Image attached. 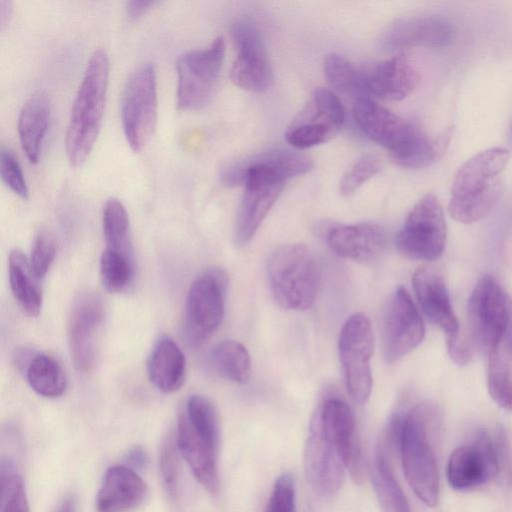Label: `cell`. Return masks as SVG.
I'll return each instance as SVG.
<instances>
[{
	"instance_id": "44dd1931",
	"label": "cell",
	"mask_w": 512,
	"mask_h": 512,
	"mask_svg": "<svg viewBox=\"0 0 512 512\" xmlns=\"http://www.w3.org/2000/svg\"><path fill=\"white\" fill-rule=\"evenodd\" d=\"M454 38L452 25L439 16H416L395 21L384 32L382 46L387 50L412 47H445Z\"/></svg>"
},
{
	"instance_id": "7a4b0ae2",
	"label": "cell",
	"mask_w": 512,
	"mask_h": 512,
	"mask_svg": "<svg viewBox=\"0 0 512 512\" xmlns=\"http://www.w3.org/2000/svg\"><path fill=\"white\" fill-rule=\"evenodd\" d=\"M353 119L359 130L372 142L384 147L392 160L406 168H424L438 157L450 136L432 140L422 129L379 105L370 97L355 100Z\"/></svg>"
},
{
	"instance_id": "5bb4252c",
	"label": "cell",
	"mask_w": 512,
	"mask_h": 512,
	"mask_svg": "<svg viewBox=\"0 0 512 512\" xmlns=\"http://www.w3.org/2000/svg\"><path fill=\"white\" fill-rule=\"evenodd\" d=\"M231 34L237 50L230 78L238 87L251 92H264L272 84L273 74L265 44L254 23L235 21Z\"/></svg>"
},
{
	"instance_id": "5b68a950",
	"label": "cell",
	"mask_w": 512,
	"mask_h": 512,
	"mask_svg": "<svg viewBox=\"0 0 512 512\" xmlns=\"http://www.w3.org/2000/svg\"><path fill=\"white\" fill-rule=\"evenodd\" d=\"M510 153L492 147L468 159L455 174L448 210L461 223L470 224L485 217L497 203L502 191L501 173Z\"/></svg>"
},
{
	"instance_id": "7c38bea8",
	"label": "cell",
	"mask_w": 512,
	"mask_h": 512,
	"mask_svg": "<svg viewBox=\"0 0 512 512\" xmlns=\"http://www.w3.org/2000/svg\"><path fill=\"white\" fill-rule=\"evenodd\" d=\"M226 285V276L219 270L204 272L192 282L184 318L185 334L191 344H202L221 324Z\"/></svg>"
},
{
	"instance_id": "b9f144b4",
	"label": "cell",
	"mask_w": 512,
	"mask_h": 512,
	"mask_svg": "<svg viewBox=\"0 0 512 512\" xmlns=\"http://www.w3.org/2000/svg\"><path fill=\"white\" fill-rule=\"evenodd\" d=\"M267 512H296L295 483L291 474L285 473L276 479Z\"/></svg>"
},
{
	"instance_id": "bcb514c9",
	"label": "cell",
	"mask_w": 512,
	"mask_h": 512,
	"mask_svg": "<svg viewBox=\"0 0 512 512\" xmlns=\"http://www.w3.org/2000/svg\"><path fill=\"white\" fill-rule=\"evenodd\" d=\"M77 499L74 495L69 494L64 496L57 504L54 512H76Z\"/></svg>"
},
{
	"instance_id": "d6a6232c",
	"label": "cell",
	"mask_w": 512,
	"mask_h": 512,
	"mask_svg": "<svg viewBox=\"0 0 512 512\" xmlns=\"http://www.w3.org/2000/svg\"><path fill=\"white\" fill-rule=\"evenodd\" d=\"M180 413L195 432L214 447H219L220 427L218 415L209 399L201 395H191Z\"/></svg>"
},
{
	"instance_id": "f6af8a7d",
	"label": "cell",
	"mask_w": 512,
	"mask_h": 512,
	"mask_svg": "<svg viewBox=\"0 0 512 512\" xmlns=\"http://www.w3.org/2000/svg\"><path fill=\"white\" fill-rule=\"evenodd\" d=\"M155 1H129L126 3L125 12L130 20H136L146 13Z\"/></svg>"
},
{
	"instance_id": "74e56055",
	"label": "cell",
	"mask_w": 512,
	"mask_h": 512,
	"mask_svg": "<svg viewBox=\"0 0 512 512\" xmlns=\"http://www.w3.org/2000/svg\"><path fill=\"white\" fill-rule=\"evenodd\" d=\"M173 437L169 436L162 444L159 456V470L167 493L177 494L180 478L179 450Z\"/></svg>"
},
{
	"instance_id": "603a6c76",
	"label": "cell",
	"mask_w": 512,
	"mask_h": 512,
	"mask_svg": "<svg viewBox=\"0 0 512 512\" xmlns=\"http://www.w3.org/2000/svg\"><path fill=\"white\" fill-rule=\"evenodd\" d=\"M147 487L136 471L127 465L109 467L97 493L98 512H128L145 498Z\"/></svg>"
},
{
	"instance_id": "ee69618b",
	"label": "cell",
	"mask_w": 512,
	"mask_h": 512,
	"mask_svg": "<svg viewBox=\"0 0 512 512\" xmlns=\"http://www.w3.org/2000/svg\"><path fill=\"white\" fill-rule=\"evenodd\" d=\"M125 461L128 467L132 469H141L147 464L148 457L142 447L135 446L128 451Z\"/></svg>"
},
{
	"instance_id": "f35d334b",
	"label": "cell",
	"mask_w": 512,
	"mask_h": 512,
	"mask_svg": "<svg viewBox=\"0 0 512 512\" xmlns=\"http://www.w3.org/2000/svg\"><path fill=\"white\" fill-rule=\"evenodd\" d=\"M380 169L381 163L377 157L371 155L362 157L343 174L339 182L340 194L343 196L353 194Z\"/></svg>"
},
{
	"instance_id": "6da1fadb",
	"label": "cell",
	"mask_w": 512,
	"mask_h": 512,
	"mask_svg": "<svg viewBox=\"0 0 512 512\" xmlns=\"http://www.w3.org/2000/svg\"><path fill=\"white\" fill-rule=\"evenodd\" d=\"M312 161L288 150H273L226 166L221 182L227 187L244 185L235 224V243L247 245L280 196L285 181L308 173Z\"/></svg>"
},
{
	"instance_id": "e575fe53",
	"label": "cell",
	"mask_w": 512,
	"mask_h": 512,
	"mask_svg": "<svg viewBox=\"0 0 512 512\" xmlns=\"http://www.w3.org/2000/svg\"><path fill=\"white\" fill-rule=\"evenodd\" d=\"M324 75L331 87L340 93L365 97L361 84L360 70L343 56L331 53L324 59Z\"/></svg>"
},
{
	"instance_id": "52a82bcc",
	"label": "cell",
	"mask_w": 512,
	"mask_h": 512,
	"mask_svg": "<svg viewBox=\"0 0 512 512\" xmlns=\"http://www.w3.org/2000/svg\"><path fill=\"white\" fill-rule=\"evenodd\" d=\"M158 116L157 76L153 63L145 62L128 77L121 100V120L130 148L139 152L155 131Z\"/></svg>"
},
{
	"instance_id": "1f68e13d",
	"label": "cell",
	"mask_w": 512,
	"mask_h": 512,
	"mask_svg": "<svg viewBox=\"0 0 512 512\" xmlns=\"http://www.w3.org/2000/svg\"><path fill=\"white\" fill-rule=\"evenodd\" d=\"M102 226L106 248L122 253L132 260L129 216L119 199L111 197L105 202Z\"/></svg>"
},
{
	"instance_id": "484cf974",
	"label": "cell",
	"mask_w": 512,
	"mask_h": 512,
	"mask_svg": "<svg viewBox=\"0 0 512 512\" xmlns=\"http://www.w3.org/2000/svg\"><path fill=\"white\" fill-rule=\"evenodd\" d=\"M151 383L163 393L178 391L186 374V360L178 344L169 336H162L154 345L147 362Z\"/></svg>"
},
{
	"instance_id": "d6986e66",
	"label": "cell",
	"mask_w": 512,
	"mask_h": 512,
	"mask_svg": "<svg viewBox=\"0 0 512 512\" xmlns=\"http://www.w3.org/2000/svg\"><path fill=\"white\" fill-rule=\"evenodd\" d=\"M345 469L336 448L312 418L305 449V471L310 486L321 496L333 495L343 483Z\"/></svg>"
},
{
	"instance_id": "cb8c5ba5",
	"label": "cell",
	"mask_w": 512,
	"mask_h": 512,
	"mask_svg": "<svg viewBox=\"0 0 512 512\" xmlns=\"http://www.w3.org/2000/svg\"><path fill=\"white\" fill-rule=\"evenodd\" d=\"M176 443L196 479L209 492H217L219 488L218 448L195 432L181 413L178 417Z\"/></svg>"
},
{
	"instance_id": "4316f807",
	"label": "cell",
	"mask_w": 512,
	"mask_h": 512,
	"mask_svg": "<svg viewBox=\"0 0 512 512\" xmlns=\"http://www.w3.org/2000/svg\"><path fill=\"white\" fill-rule=\"evenodd\" d=\"M446 476L450 486L456 490L471 489L492 479L482 453L472 443L451 453Z\"/></svg>"
},
{
	"instance_id": "ffe728a7",
	"label": "cell",
	"mask_w": 512,
	"mask_h": 512,
	"mask_svg": "<svg viewBox=\"0 0 512 512\" xmlns=\"http://www.w3.org/2000/svg\"><path fill=\"white\" fill-rule=\"evenodd\" d=\"M329 248L338 256L360 263L376 260L386 246V233L375 223L329 224L321 229Z\"/></svg>"
},
{
	"instance_id": "30bf717a",
	"label": "cell",
	"mask_w": 512,
	"mask_h": 512,
	"mask_svg": "<svg viewBox=\"0 0 512 512\" xmlns=\"http://www.w3.org/2000/svg\"><path fill=\"white\" fill-rule=\"evenodd\" d=\"M373 343V330L367 316L362 313L351 315L340 331L338 352L347 391L360 405L369 400L372 391L370 360Z\"/></svg>"
},
{
	"instance_id": "4dcf8cb0",
	"label": "cell",
	"mask_w": 512,
	"mask_h": 512,
	"mask_svg": "<svg viewBox=\"0 0 512 512\" xmlns=\"http://www.w3.org/2000/svg\"><path fill=\"white\" fill-rule=\"evenodd\" d=\"M211 363L222 377L244 385L250 380L251 359L241 343L235 340L219 342L211 352Z\"/></svg>"
},
{
	"instance_id": "7bdbcfd3",
	"label": "cell",
	"mask_w": 512,
	"mask_h": 512,
	"mask_svg": "<svg viewBox=\"0 0 512 512\" xmlns=\"http://www.w3.org/2000/svg\"><path fill=\"white\" fill-rule=\"evenodd\" d=\"M446 347L449 357L460 366L467 365L473 356V340L469 332H462L461 329L452 335L445 336Z\"/></svg>"
},
{
	"instance_id": "d590c367",
	"label": "cell",
	"mask_w": 512,
	"mask_h": 512,
	"mask_svg": "<svg viewBox=\"0 0 512 512\" xmlns=\"http://www.w3.org/2000/svg\"><path fill=\"white\" fill-rule=\"evenodd\" d=\"M0 512H30L21 475L10 459L0 461Z\"/></svg>"
},
{
	"instance_id": "f1b7e54d",
	"label": "cell",
	"mask_w": 512,
	"mask_h": 512,
	"mask_svg": "<svg viewBox=\"0 0 512 512\" xmlns=\"http://www.w3.org/2000/svg\"><path fill=\"white\" fill-rule=\"evenodd\" d=\"M370 473L383 512H410L406 495L394 475L391 458L378 445Z\"/></svg>"
},
{
	"instance_id": "2e32d148",
	"label": "cell",
	"mask_w": 512,
	"mask_h": 512,
	"mask_svg": "<svg viewBox=\"0 0 512 512\" xmlns=\"http://www.w3.org/2000/svg\"><path fill=\"white\" fill-rule=\"evenodd\" d=\"M312 418L324 436L334 445L346 469L355 480L362 476V453L355 432V419L349 405L338 397H329L317 407Z\"/></svg>"
},
{
	"instance_id": "9a60e30c",
	"label": "cell",
	"mask_w": 512,
	"mask_h": 512,
	"mask_svg": "<svg viewBox=\"0 0 512 512\" xmlns=\"http://www.w3.org/2000/svg\"><path fill=\"white\" fill-rule=\"evenodd\" d=\"M425 327L421 314L403 286L392 294L383 321V353L389 364L397 362L423 341Z\"/></svg>"
},
{
	"instance_id": "f546056e",
	"label": "cell",
	"mask_w": 512,
	"mask_h": 512,
	"mask_svg": "<svg viewBox=\"0 0 512 512\" xmlns=\"http://www.w3.org/2000/svg\"><path fill=\"white\" fill-rule=\"evenodd\" d=\"M25 375L30 387L43 397H59L67 388L63 368L57 360L45 353L35 354L29 359Z\"/></svg>"
},
{
	"instance_id": "ba28073f",
	"label": "cell",
	"mask_w": 512,
	"mask_h": 512,
	"mask_svg": "<svg viewBox=\"0 0 512 512\" xmlns=\"http://www.w3.org/2000/svg\"><path fill=\"white\" fill-rule=\"evenodd\" d=\"M225 54V41L218 36L202 49L181 55L176 63L177 107L191 111L205 107L212 99Z\"/></svg>"
},
{
	"instance_id": "e0dca14e",
	"label": "cell",
	"mask_w": 512,
	"mask_h": 512,
	"mask_svg": "<svg viewBox=\"0 0 512 512\" xmlns=\"http://www.w3.org/2000/svg\"><path fill=\"white\" fill-rule=\"evenodd\" d=\"M105 316L102 299L95 293H83L75 300L68 323V346L78 371L93 365L98 334Z\"/></svg>"
},
{
	"instance_id": "ab89813d",
	"label": "cell",
	"mask_w": 512,
	"mask_h": 512,
	"mask_svg": "<svg viewBox=\"0 0 512 512\" xmlns=\"http://www.w3.org/2000/svg\"><path fill=\"white\" fill-rule=\"evenodd\" d=\"M56 256V242L52 234L42 229L34 240L29 259L30 267L34 275L40 279L50 269Z\"/></svg>"
},
{
	"instance_id": "4fadbf2b",
	"label": "cell",
	"mask_w": 512,
	"mask_h": 512,
	"mask_svg": "<svg viewBox=\"0 0 512 512\" xmlns=\"http://www.w3.org/2000/svg\"><path fill=\"white\" fill-rule=\"evenodd\" d=\"M344 120L345 109L337 95L319 88L288 127L285 138L294 148H311L336 135Z\"/></svg>"
},
{
	"instance_id": "7402d4cb",
	"label": "cell",
	"mask_w": 512,
	"mask_h": 512,
	"mask_svg": "<svg viewBox=\"0 0 512 512\" xmlns=\"http://www.w3.org/2000/svg\"><path fill=\"white\" fill-rule=\"evenodd\" d=\"M412 284L418 303L429 320L440 327L445 336L457 333L461 328L440 271L429 265L421 266L414 272Z\"/></svg>"
},
{
	"instance_id": "277c9868",
	"label": "cell",
	"mask_w": 512,
	"mask_h": 512,
	"mask_svg": "<svg viewBox=\"0 0 512 512\" xmlns=\"http://www.w3.org/2000/svg\"><path fill=\"white\" fill-rule=\"evenodd\" d=\"M109 76L108 53L103 48H97L87 62L67 125L65 150L73 167H79L87 160L99 135Z\"/></svg>"
},
{
	"instance_id": "83f0119b",
	"label": "cell",
	"mask_w": 512,
	"mask_h": 512,
	"mask_svg": "<svg viewBox=\"0 0 512 512\" xmlns=\"http://www.w3.org/2000/svg\"><path fill=\"white\" fill-rule=\"evenodd\" d=\"M8 271L15 300L28 316H37L42 307V291L38 278L32 272L28 259L21 251H11Z\"/></svg>"
},
{
	"instance_id": "60d3db41",
	"label": "cell",
	"mask_w": 512,
	"mask_h": 512,
	"mask_svg": "<svg viewBox=\"0 0 512 512\" xmlns=\"http://www.w3.org/2000/svg\"><path fill=\"white\" fill-rule=\"evenodd\" d=\"M0 175L13 193L22 199L28 198L29 191L19 161L13 151L4 146L0 152Z\"/></svg>"
},
{
	"instance_id": "836d02e7",
	"label": "cell",
	"mask_w": 512,
	"mask_h": 512,
	"mask_svg": "<svg viewBox=\"0 0 512 512\" xmlns=\"http://www.w3.org/2000/svg\"><path fill=\"white\" fill-rule=\"evenodd\" d=\"M487 388L499 407L512 411V371L500 346L488 352Z\"/></svg>"
},
{
	"instance_id": "8d00e7d4",
	"label": "cell",
	"mask_w": 512,
	"mask_h": 512,
	"mask_svg": "<svg viewBox=\"0 0 512 512\" xmlns=\"http://www.w3.org/2000/svg\"><path fill=\"white\" fill-rule=\"evenodd\" d=\"M133 274L132 260L127 256L106 248L100 257V278L110 292H120L130 283Z\"/></svg>"
},
{
	"instance_id": "8992f818",
	"label": "cell",
	"mask_w": 512,
	"mask_h": 512,
	"mask_svg": "<svg viewBox=\"0 0 512 512\" xmlns=\"http://www.w3.org/2000/svg\"><path fill=\"white\" fill-rule=\"evenodd\" d=\"M267 275L273 297L286 310L302 311L315 302L319 268L311 250L293 243L278 247L267 262Z\"/></svg>"
},
{
	"instance_id": "d4e9b609",
	"label": "cell",
	"mask_w": 512,
	"mask_h": 512,
	"mask_svg": "<svg viewBox=\"0 0 512 512\" xmlns=\"http://www.w3.org/2000/svg\"><path fill=\"white\" fill-rule=\"evenodd\" d=\"M50 119V99L46 92H34L23 104L17 123L21 147L31 164L38 163Z\"/></svg>"
},
{
	"instance_id": "8fae6325",
	"label": "cell",
	"mask_w": 512,
	"mask_h": 512,
	"mask_svg": "<svg viewBox=\"0 0 512 512\" xmlns=\"http://www.w3.org/2000/svg\"><path fill=\"white\" fill-rule=\"evenodd\" d=\"M467 318L473 342L488 352L500 346L510 321L506 295L491 275L476 283L468 299Z\"/></svg>"
},
{
	"instance_id": "9c48e42d",
	"label": "cell",
	"mask_w": 512,
	"mask_h": 512,
	"mask_svg": "<svg viewBox=\"0 0 512 512\" xmlns=\"http://www.w3.org/2000/svg\"><path fill=\"white\" fill-rule=\"evenodd\" d=\"M446 235L442 205L434 194L429 193L409 212L396 235L395 246L407 258L433 261L442 255Z\"/></svg>"
},
{
	"instance_id": "c3c4849f",
	"label": "cell",
	"mask_w": 512,
	"mask_h": 512,
	"mask_svg": "<svg viewBox=\"0 0 512 512\" xmlns=\"http://www.w3.org/2000/svg\"><path fill=\"white\" fill-rule=\"evenodd\" d=\"M511 139H512V127H511Z\"/></svg>"
},
{
	"instance_id": "7dc6e473",
	"label": "cell",
	"mask_w": 512,
	"mask_h": 512,
	"mask_svg": "<svg viewBox=\"0 0 512 512\" xmlns=\"http://www.w3.org/2000/svg\"><path fill=\"white\" fill-rule=\"evenodd\" d=\"M11 9V2L2 0L0 1V22L2 28L8 21V17H10Z\"/></svg>"
},
{
	"instance_id": "ac0fdd59",
	"label": "cell",
	"mask_w": 512,
	"mask_h": 512,
	"mask_svg": "<svg viewBox=\"0 0 512 512\" xmlns=\"http://www.w3.org/2000/svg\"><path fill=\"white\" fill-rule=\"evenodd\" d=\"M359 70L365 97L399 101L412 93L419 80L415 66L404 54Z\"/></svg>"
},
{
	"instance_id": "3957f363",
	"label": "cell",
	"mask_w": 512,
	"mask_h": 512,
	"mask_svg": "<svg viewBox=\"0 0 512 512\" xmlns=\"http://www.w3.org/2000/svg\"><path fill=\"white\" fill-rule=\"evenodd\" d=\"M443 425L440 407L423 401L406 413L400 456L405 477L415 495L427 506L439 501V474L435 444Z\"/></svg>"
}]
</instances>
